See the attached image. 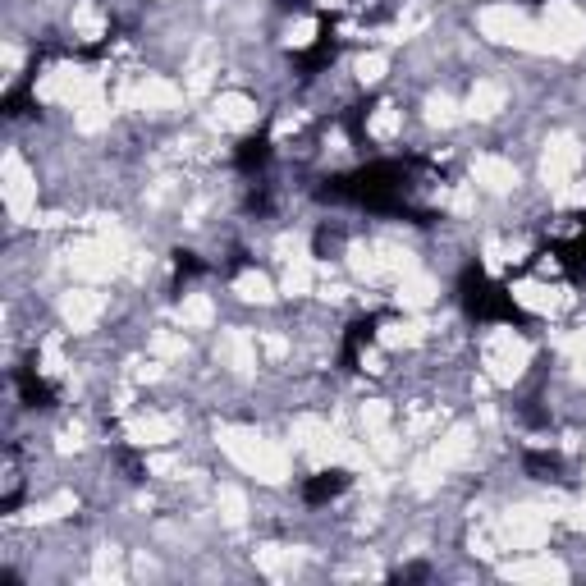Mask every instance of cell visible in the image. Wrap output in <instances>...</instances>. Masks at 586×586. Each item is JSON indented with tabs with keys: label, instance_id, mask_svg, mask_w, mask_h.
<instances>
[{
	"label": "cell",
	"instance_id": "cell-1",
	"mask_svg": "<svg viewBox=\"0 0 586 586\" xmlns=\"http://www.w3.org/2000/svg\"><path fill=\"white\" fill-rule=\"evenodd\" d=\"M348 490V472L344 467H330V472H316V477L303 481V500L307 504H330L335 495Z\"/></svg>",
	"mask_w": 586,
	"mask_h": 586
}]
</instances>
